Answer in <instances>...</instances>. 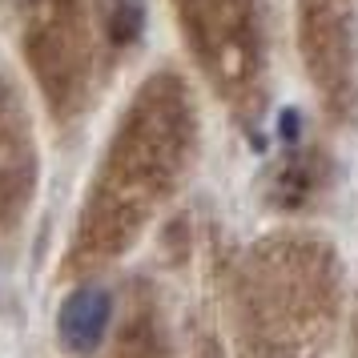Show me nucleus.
<instances>
[{"label": "nucleus", "mask_w": 358, "mask_h": 358, "mask_svg": "<svg viewBox=\"0 0 358 358\" xmlns=\"http://www.w3.org/2000/svg\"><path fill=\"white\" fill-rule=\"evenodd\" d=\"M282 137H286V141H294V137H298V113H282Z\"/></svg>", "instance_id": "3"}, {"label": "nucleus", "mask_w": 358, "mask_h": 358, "mask_svg": "<svg viewBox=\"0 0 358 358\" xmlns=\"http://www.w3.org/2000/svg\"><path fill=\"white\" fill-rule=\"evenodd\" d=\"M101 17H105L109 36L125 45V41H137L145 8H141V0H101Z\"/></svg>", "instance_id": "2"}, {"label": "nucleus", "mask_w": 358, "mask_h": 358, "mask_svg": "<svg viewBox=\"0 0 358 358\" xmlns=\"http://www.w3.org/2000/svg\"><path fill=\"white\" fill-rule=\"evenodd\" d=\"M109 314H113V302H109L105 290H97V286L77 290L65 306H61V318H57L61 342H65L73 355L97 350V342L105 338V330H109Z\"/></svg>", "instance_id": "1"}]
</instances>
